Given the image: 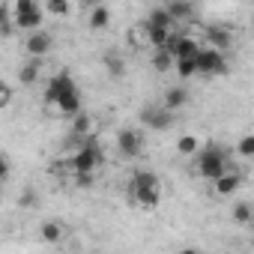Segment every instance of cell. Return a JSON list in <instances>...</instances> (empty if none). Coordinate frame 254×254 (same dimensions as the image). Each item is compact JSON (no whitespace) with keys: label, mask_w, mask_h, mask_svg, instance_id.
Instances as JSON below:
<instances>
[{"label":"cell","mask_w":254,"mask_h":254,"mask_svg":"<svg viewBox=\"0 0 254 254\" xmlns=\"http://www.w3.org/2000/svg\"><path fill=\"white\" fill-rule=\"evenodd\" d=\"M75 186L78 189H93L96 186V171H75Z\"/></svg>","instance_id":"cell-31"},{"label":"cell","mask_w":254,"mask_h":254,"mask_svg":"<svg viewBox=\"0 0 254 254\" xmlns=\"http://www.w3.org/2000/svg\"><path fill=\"white\" fill-rule=\"evenodd\" d=\"M69 120H72V129H69V135H72L75 141H81V138H87V135L93 132V117H90L84 108H81L75 117H69Z\"/></svg>","instance_id":"cell-13"},{"label":"cell","mask_w":254,"mask_h":254,"mask_svg":"<svg viewBox=\"0 0 254 254\" xmlns=\"http://www.w3.org/2000/svg\"><path fill=\"white\" fill-rule=\"evenodd\" d=\"M75 3H81V6H87V3H93V0H75Z\"/></svg>","instance_id":"cell-35"},{"label":"cell","mask_w":254,"mask_h":254,"mask_svg":"<svg viewBox=\"0 0 254 254\" xmlns=\"http://www.w3.org/2000/svg\"><path fill=\"white\" fill-rule=\"evenodd\" d=\"M36 203H39V194H36L33 189H24V194H21V200H18V206H21V209H33Z\"/></svg>","instance_id":"cell-32"},{"label":"cell","mask_w":254,"mask_h":254,"mask_svg":"<svg viewBox=\"0 0 254 254\" xmlns=\"http://www.w3.org/2000/svg\"><path fill=\"white\" fill-rule=\"evenodd\" d=\"M45 9H48V15L69 18L72 15V0H45Z\"/></svg>","instance_id":"cell-24"},{"label":"cell","mask_w":254,"mask_h":254,"mask_svg":"<svg viewBox=\"0 0 254 254\" xmlns=\"http://www.w3.org/2000/svg\"><path fill=\"white\" fill-rule=\"evenodd\" d=\"M15 30V24H12V9L6 6V3H0V36H9Z\"/></svg>","instance_id":"cell-28"},{"label":"cell","mask_w":254,"mask_h":254,"mask_svg":"<svg viewBox=\"0 0 254 254\" xmlns=\"http://www.w3.org/2000/svg\"><path fill=\"white\" fill-rule=\"evenodd\" d=\"M39 72H42V57H30V60L18 69V81H21L24 87H30V84L39 81Z\"/></svg>","instance_id":"cell-15"},{"label":"cell","mask_w":254,"mask_h":254,"mask_svg":"<svg viewBox=\"0 0 254 254\" xmlns=\"http://www.w3.org/2000/svg\"><path fill=\"white\" fill-rule=\"evenodd\" d=\"M12 9V24H15V30H24V33H30V30H36V27H42V6H39V0H15V6H9Z\"/></svg>","instance_id":"cell-3"},{"label":"cell","mask_w":254,"mask_h":254,"mask_svg":"<svg viewBox=\"0 0 254 254\" xmlns=\"http://www.w3.org/2000/svg\"><path fill=\"white\" fill-rule=\"evenodd\" d=\"M194 66H197V75H206V78H212V75H224V72H227V57H224V51L206 45V48H197V54H194Z\"/></svg>","instance_id":"cell-4"},{"label":"cell","mask_w":254,"mask_h":254,"mask_svg":"<svg viewBox=\"0 0 254 254\" xmlns=\"http://www.w3.org/2000/svg\"><path fill=\"white\" fill-rule=\"evenodd\" d=\"M75 87H78V84H75V78L69 75V69H60V72L45 84V96H42V99H45V105H51V108H54V102H57L63 93L75 90Z\"/></svg>","instance_id":"cell-7"},{"label":"cell","mask_w":254,"mask_h":254,"mask_svg":"<svg viewBox=\"0 0 254 254\" xmlns=\"http://www.w3.org/2000/svg\"><path fill=\"white\" fill-rule=\"evenodd\" d=\"M159 183V177L153 174V171H135L132 177H129V189H138V186H156Z\"/></svg>","instance_id":"cell-27"},{"label":"cell","mask_w":254,"mask_h":254,"mask_svg":"<svg viewBox=\"0 0 254 254\" xmlns=\"http://www.w3.org/2000/svg\"><path fill=\"white\" fill-rule=\"evenodd\" d=\"M239 186H242V174H239L236 168H227L221 177L212 180V191H215V197H230V194L239 191Z\"/></svg>","instance_id":"cell-9"},{"label":"cell","mask_w":254,"mask_h":254,"mask_svg":"<svg viewBox=\"0 0 254 254\" xmlns=\"http://www.w3.org/2000/svg\"><path fill=\"white\" fill-rule=\"evenodd\" d=\"M105 72H108L114 81H120V78L126 75V60L117 57V54H108V57H105Z\"/></svg>","instance_id":"cell-22"},{"label":"cell","mask_w":254,"mask_h":254,"mask_svg":"<svg viewBox=\"0 0 254 254\" xmlns=\"http://www.w3.org/2000/svg\"><path fill=\"white\" fill-rule=\"evenodd\" d=\"M150 63H153L156 72H171V69H174V54H171L168 48H156Z\"/></svg>","instance_id":"cell-19"},{"label":"cell","mask_w":254,"mask_h":254,"mask_svg":"<svg viewBox=\"0 0 254 254\" xmlns=\"http://www.w3.org/2000/svg\"><path fill=\"white\" fill-rule=\"evenodd\" d=\"M194 165H197V177H203V180H209V183H212L215 177H221L227 168H233L230 159H227V150L218 147V144L197 147V153H194Z\"/></svg>","instance_id":"cell-1"},{"label":"cell","mask_w":254,"mask_h":254,"mask_svg":"<svg viewBox=\"0 0 254 254\" xmlns=\"http://www.w3.org/2000/svg\"><path fill=\"white\" fill-rule=\"evenodd\" d=\"M9 171H12L9 156H6V153H0V180H6V177H9Z\"/></svg>","instance_id":"cell-34"},{"label":"cell","mask_w":254,"mask_h":254,"mask_svg":"<svg viewBox=\"0 0 254 254\" xmlns=\"http://www.w3.org/2000/svg\"><path fill=\"white\" fill-rule=\"evenodd\" d=\"M9 96H12V87H9L3 78H0V108H3V105L9 102Z\"/></svg>","instance_id":"cell-33"},{"label":"cell","mask_w":254,"mask_h":254,"mask_svg":"<svg viewBox=\"0 0 254 254\" xmlns=\"http://www.w3.org/2000/svg\"><path fill=\"white\" fill-rule=\"evenodd\" d=\"M129 194H132V200H135L138 206H144V209H156V206L162 203V186H159V183H156V186L129 189Z\"/></svg>","instance_id":"cell-11"},{"label":"cell","mask_w":254,"mask_h":254,"mask_svg":"<svg viewBox=\"0 0 254 254\" xmlns=\"http://www.w3.org/2000/svg\"><path fill=\"white\" fill-rule=\"evenodd\" d=\"M63 233H66V227H63L60 221H42V224H39V236H42V242H48V245L63 242Z\"/></svg>","instance_id":"cell-17"},{"label":"cell","mask_w":254,"mask_h":254,"mask_svg":"<svg viewBox=\"0 0 254 254\" xmlns=\"http://www.w3.org/2000/svg\"><path fill=\"white\" fill-rule=\"evenodd\" d=\"M206 45H212V48H218V51H227L230 45H233V33L227 30V27H206Z\"/></svg>","instance_id":"cell-14"},{"label":"cell","mask_w":254,"mask_h":254,"mask_svg":"<svg viewBox=\"0 0 254 254\" xmlns=\"http://www.w3.org/2000/svg\"><path fill=\"white\" fill-rule=\"evenodd\" d=\"M54 108H57V114H60V117H75V114L84 108V102H81V90L75 87V90L63 93V96L54 102Z\"/></svg>","instance_id":"cell-12"},{"label":"cell","mask_w":254,"mask_h":254,"mask_svg":"<svg viewBox=\"0 0 254 254\" xmlns=\"http://www.w3.org/2000/svg\"><path fill=\"white\" fill-rule=\"evenodd\" d=\"M147 24L150 27H174V18L168 15V9H150V15H147Z\"/></svg>","instance_id":"cell-26"},{"label":"cell","mask_w":254,"mask_h":254,"mask_svg":"<svg viewBox=\"0 0 254 254\" xmlns=\"http://www.w3.org/2000/svg\"><path fill=\"white\" fill-rule=\"evenodd\" d=\"M111 24V9L108 6H93L90 12V30H105Z\"/></svg>","instance_id":"cell-20"},{"label":"cell","mask_w":254,"mask_h":254,"mask_svg":"<svg viewBox=\"0 0 254 254\" xmlns=\"http://www.w3.org/2000/svg\"><path fill=\"white\" fill-rule=\"evenodd\" d=\"M168 36H171L168 27H150V24H147V42H150L153 48H165V45H168Z\"/></svg>","instance_id":"cell-25"},{"label":"cell","mask_w":254,"mask_h":254,"mask_svg":"<svg viewBox=\"0 0 254 254\" xmlns=\"http://www.w3.org/2000/svg\"><path fill=\"white\" fill-rule=\"evenodd\" d=\"M174 57H194L197 54V39H191V36H186V33H174L171 30V36H168V45H165Z\"/></svg>","instance_id":"cell-10"},{"label":"cell","mask_w":254,"mask_h":254,"mask_svg":"<svg viewBox=\"0 0 254 254\" xmlns=\"http://www.w3.org/2000/svg\"><path fill=\"white\" fill-rule=\"evenodd\" d=\"M233 221H236V224H242V227H248V224L254 221V209H251V203H248V200H239V203L233 206Z\"/></svg>","instance_id":"cell-23"},{"label":"cell","mask_w":254,"mask_h":254,"mask_svg":"<svg viewBox=\"0 0 254 254\" xmlns=\"http://www.w3.org/2000/svg\"><path fill=\"white\" fill-rule=\"evenodd\" d=\"M0 206H3V191H0Z\"/></svg>","instance_id":"cell-36"},{"label":"cell","mask_w":254,"mask_h":254,"mask_svg":"<svg viewBox=\"0 0 254 254\" xmlns=\"http://www.w3.org/2000/svg\"><path fill=\"white\" fill-rule=\"evenodd\" d=\"M174 69H177V75H180L183 81H189V78H194V75H197L194 57H174Z\"/></svg>","instance_id":"cell-21"},{"label":"cell","mask_w":254,"mask_h":254,"mask_svg":"<svg viewBox=\"0 0 254 254\" xmlns=\"http://www.w3.org/2000/svg\"><path fill=\"white\" fill-rule=\"evenodd\" d=\"M177 120V111H168L165 105H144L141 108V123L153 132H168Z\"/></svg>","instance_id":"cell-5"},{"label":"cell","mask_w":254,"mask_h":254,"mask_svg":"<svg viewBox=\"0 0 254 254\" xmlns=\"http://www.w3.org/2000/svg\"><path fill=\"white\" fill-rule=\"evenodd\" d=\"M236 153H239V159H251V156H254V135H245V138H239V144H236Z\"/></svg>","instance_id":"cell-30"},{"label":"cell","mask_w":254,"mask_h":254,"mask_svg":"<svg viewBox=\"0 0 254 254\" xmlns=\"http://www.w3.org/2000/svg\"><path fill=\"white\" fill-rule=\"evenodd\" d=\"M168 3H174V0H168Z\"/></svg>","instance_id":"cell-37"},{"label":"cell","mask_w":254,"mask_h":254,"mask_svg":"<svg viewBox=\"0 0 254 254\" xmlns=\"http://www.w3.org/2000/svg\"><path fill=\"white\" fill-rule=\"evenodd\" d=\"M51 45H54V36H51L48 30H42V27L30 30L27 39H24V51H27L30 57H45V54L51 51Z\"/></svg>","instance_id":"cell-8"},{"label":"cell","mask_w":254,"mask_h":254,"mask_svg":"<svg viewBox=\"0 0 254 254\" xmlns=\"http://www.w3.org/2000/svg\"><path fill=\"white\" fill-rule=\"evenodd\" d=\"M197 147H200V144H197V138H194V135H183V138L177 141V150H180L183 156H194V153H197Z\"/></svg>","instance_id":"cell-29"},{"label":"cell","mask_w":254,"mask_h":254,"mask_svg":"<svg viewBox=\"0 0 254 254\" xmlns=\"http://www.w3.org/2000/svg\"><path fill=\"white\" fill-rule=\"evenodd\" d=\"M162 105H165L168 111H180L183 105H189V90H186V87H168Z\"/></svg>","instance_id":"cell-16"},{"label":"cell","mask_w":254,"mask_h":254,"mask_svg":"<svg viewBox=\"0 0 254 254\" xmlns=\"http://www.w3.org/2000/svg\"><path fill=\"white\" fill-rule=\"evenodd\" d=\"M168 15L174 21H186L194 15V6H191V0H174V3H168Z\"/></svg>","instance_id":"cell-18"},{"label":"cell","mask_w":254,"mask_h":254,"mask_svg":"<svg viewBox=\"0 0 254 254\" xmlns=\"http://www.w3.org/2000/svg\"><path fill=\"white\" fill-rule=\"evenodd\" d=\"M102 162H105V153H102L99 141H96V138H93V132H90L87 138H81L78 150L72 153L69 168H72V171H96Z\"/></svg>","instance_id":"cell-2"},{"label":"cell","mask_w":254,"mask_h":254,"mask_svg":"<svg viewBox=\"0 0 254 254\" xmlns=\"http://www.w3.org/2000/svg\"><path fill=\"white\" fill-rule=\"evenodd\" d=\"M117 150L126 159H141V153H144V135L135 132V129H120L117 132Z\"/></svg>","instance_id":"cell-6"}]
</instances>
